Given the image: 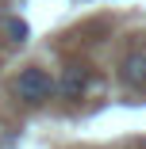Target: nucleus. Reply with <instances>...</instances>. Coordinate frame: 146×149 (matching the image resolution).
<instances>
[{
  "label": "nucleus",
  "mask_w": 146,
  "mask_h": 149,
  "mask_svg": "<svg viewBox=\"0 0 146 149\" xmlns=\"http://www.w3.org/2000/svg\"><path fill=\"white\" fill-rule=\"evenodd\" d=\"M85 92H89V73H85L81 65H69L62 73V80H58V96L62 100H81Z\"/></svg>",
  "instance_id": "7ed1b4c3"
},
{
  "label": "nucleus",
  "mask_w": 146,
  "mask_h": 149,
  "mask_svg": "<svg viewBox=\"0 0 146 149\" xmlns=\"http://www.w3.org/2000/svg\"><path fill=\"white\" fill-rule=\"evenodd\" d=\"M4 31H8V38H12V42H27V35H31L23 19H8V23H4Z\"/></svg>",
  "instance_id": "20e7f679"
},
{
  "label": "nucleus",
  "mask_w": 146,
  "mask_h": 149,
  "mask_svg": "<svg viewBox=\"0 0 146 149\" xmlns=\"http://www.w3.org/2000/svg\"><path fill=\"white\" fill-rule=\"evenodd\" d=\"M12 92H16L27 107H39V103H46V100L58 92V80H50V73H46V69H39V65H27V69L16 77Z\"/></svg>",
  "instance_id": "f257e3e1"
},
{
  "label": "nucleus",
  "mask_w": 146,
  "mask_h": 149,
  "mask_svg": "<svg viewBox=\"0 0 146 149\" xmlns=\"http://www.w3.org/2000/svg\"><path fill=\"white\" fill-rule=\"evenodd\" d=\"M119 80L127 88H146V50H131L119 61Z\"/></svg>",
  "instance_id": "f03ea898"
}]
</instances>
